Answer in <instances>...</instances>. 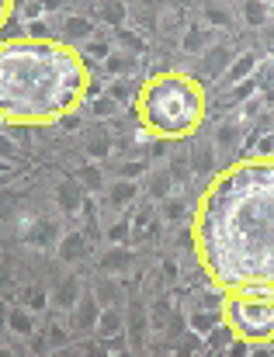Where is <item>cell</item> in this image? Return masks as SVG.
<instances>
[{"mask_svg": "<svg viewBox=\"0 0 274 357\" xmlns=\"http://www.w3.org/2000/svg\"><path fill=\"white\" fill-rule=\"evenodd\" d=\"M15 156H18V146L8 136H0V160H15Z\"/></svg>", "mask_w": 274, "mask_h": 357, "instance_id": "cell-38", "label": "cell"}, {"mask_svg": "<svg viewBox=\"0 0 274 357\" xmlns=\"http://www.w3.org/2000/svg\"><path fill=\"white\" fill-rule=\"evenodd\" d=\"M80 295H84L80 281H77V277H66V281H63V284H60V288L53 291V305H56V309H66V312H70V309H73V305L80 302Z\"/></svg>", "mask_w": 274, "mask_h": 357, "instance_id": "cell-22", "label": "cell"}, {"mask_svg": "<svg viewBox=\"0 0 274 357\" xmlns=\"http://www.w3.org/2000/svg\"><path fill=\"white\" fill-rule=\"evenodd\" d=\"M91 111H94V118H111L115 111H118V101L104 91V94H98V98H91Z\"/></svg>", "mask_w": 274, "mask_h": 357, "instance_id": "cell-33", "label": "cell"}, {"mask_svg": "<svg viewBox=\"0 0 274 357\" xmlns=\"http://www.w3.org/2000/svg\"><path fill=\"white\" fill-rule=\"evenodd\" d=\"M98 21L111 25L115 32L125 28L129 21V8H125V0H98Z\"/></svg>", "mask_w": 274, "mask_h": 357, "instance_id": "cell-19", "label": "cell"}, {"mask_svg": "<svg viewBox=\"0 0 274 357\" xmlns=\"http://www.w3.org/2000/svg\"><path fill=\"white\" fill-rule=\"evenodd\" d=\"M271 21H274V4H271Z\"/></svg>", "mask_w": 274, "mask_h": 357, "instance_id": "cell-42", "label": "cell"}, {"mask_svg": "<svg viewBox=\"0 0 274 357\" xmlns=\"http://www.w3.org/2000/svg\"><path fill=\"white\" fill-rule=\"evenodd\" d=\"M229 63H232V49H229V46H208V49L201 53V70H205V77H212V80H219Z\"/></svg>", "mask_w": 274, "mask_h": 357, "instance_id": "cell-15", "label": "cell"}, {"mask_svg": "<svg viewBox=\"0 0 274 357\" xmlns=\"http://www.w3.org/2000/svg\"><path fill=\"white\" fill-rule=\"evenodd\" d=\"M25 302H28V309L39 315V312H46L49 305H53V295L46 291V288H39V284H32L28 291H25Z\"/></svg>", "mask_w": 274, "mask_h": 357, "instance_id": "cell-32", "label": "cell"}, {"mask_svg": "<svg viewBox=\"0 0 274 357\" xmlns=\"http://www.w3.org/2000/svg\"><path fill=\"white\" fill-rule=\"evenodd\" d=\"M91 291H94V298H98L101 305H122V288H118L111 277H101Z\"/></svg>", "mask_w": 274, "mask_h": 357, "instance_id": "cell-27", "label": "cell"}, {"mask_svg": "<svg viewBox=\"0 0 274 357\" xmlns=\"http://www.w3.org/2000/svg\"><path fill=\"white\" fill-rule=\"evenodd\" d=\"M84 201H87V187L77 181V177H66L60 187H56V208L63 215H80L84 212Z\"/></svg>", "mask_w": 274, "mask_h": 357, "instance_id": "cell-8", "label": "cell"}, {"mask_svg": "<svg viewBox=\"0 0 274 357\" xmlns=\"http://www.w3.org/2000/svg\"><path fill=\"white\" fill-rule=\"evenodd\" d=\"M208 46H212V28H208V25H205V28H188V32L181 35V53H184V56H201Z\"/></svg>", "mask_w": 274, "mask_h": 357, "instance_id": "cell-20", "label": "cell"}, {"mask_svg": "<svg viewBox=\"0 0 274 357\" xmlns=\"http://www.w3.org/2000/svg\"><path fill=\"white\" fill-rule=\"evenodd\" d=\"M191 246L215 291L274 288V156L219 167L198 194Z\"/></svg>", "mask_w": 274, "mask_h": 357, "instance_id": "cell-1", "label": "cell"}, {"mask_svg": "<svg viewBox=\"0 0 274 357\" xmlns=\"http://www.w3.org/2000/svg\"><path fill=\"white\" fill-rule=\"evenodd\" d=\"M4 322H8V329H11L15 336H25V340L35 336V312H32L28 305H11L8 315H4Z\"/></svg>", "mask_w": 274, "mask_h": 357, "instance_id": "cell-17", "label": "cell"}, {"mask_svg": "<svg viewBox=\"0 0 274 357\" xmlns=\"http://www.w3.org/2000/svg\"><path fill=\"white\" fill-rule=\"evenodd\" d=\"M177 277H181V267H177V260H163V264H160V281H163V288L177 284Z\"/></svg>", "mask_w": 274, "mask_h": 357, "instance_id": "cell-35", "label": "cell"}, {"mask_svg": "<svg viewBox=\"0 0 274 357\" xmlns=\"http://www.w3.org/2000/svg\"><path fill=\"white\" fill-rule=\"evenodd\" d=\"M205 25H208V28H222V32H226V28H232L236 21H232V15H229V8H226V4H222V8H219V4H205Z\"/></svg>", "mask_w": 274, "mask_h": 357, "instance_id": "cell-28", "label": "cell"}, {"mask_svg": "<svg viewBox=\"0 0 274 357\" xmlns=\"http://www.w3.org/2000/svg\"><path fill=\"white\" fill-rule=\"evenodd\" d=\"M87 39H94V18H87V15H66L63 18V42L84 46Z\"/></svg>", "mask_w": 274, "mask_h": 357, "instance_id": "cell-13", "label": "cell"}, {"mask_svg": "<svg viewBox=\"0 0 274 357\" xmlns=\"http://www.w3.org/2000/svg\"><path fill=\"white\" fill-rule=\"evenodd\" d=\"M136 198H139V181H136V177H115V181L101 191V201H104V208H111V212L129 208Z\"/></svg>", "mask_w": 274, "mask_h": 357, "instance_id": "cell-5", "label": "cell"}, {"mask_svg": "<svg viewBox=\"0 0 274 357\" xmlns=\"http://www.w3.org/2000/svg\"><path fill=\"white\" fill-rule=\"evenodd\" d=\"M94 333L104 336V340H118V336H125V309H122V305H104Z\"/></svg>", "mask_w": 274, "mask_h": 357, "instance_id": "cell-14", "label": "cell"}, {"mask_svg": "<svg viewBox=\"0 0 274 357\" xmlns=\"http://www.w3.org/2000/svg\"><path fill=\"white\" fill-rule=\"evenodd\" d=\"M257 66H260V56H253V53H239V56H232V63H229V66H226V73L219 77V87H222V91H229V87H236V84L250 80V77L257 73Z\"/></svg>", "mask_w": 274, "mask_h": 357, "instance_id": "cell-7", "label": "cell"}, {"mask_svg": "<svg viewBox=\"0 0 274 357\" xmlns=\"http://www.w3.org/2000/svg\"><path fill=\"white\" fill-rule=\"evenodd\" d=\"M11 15H15V0H0V28H8Z\"/></svg>", "mask_w": 274, "mask_h": 357, "instance_id": "cell-40", "label": "cell"}, {"mask_svg": "<svg viewBox=\"0 0 274 357\" xmlns=\"http://www.w3.org/2000/svg\"><path fill=\"white\" fill-rule=\"evenodd\" d=\"M108 94H111V98L122 104V101H129V98H132V94H139V91H132V87H129V80H111Z\"/></svg>", "mask_w": 274, "mask_h": 357, "instance_id": "cell-36", "label": "cell"}, {"mask_svg": "<svg viewBox=\"0 0 274 357\" xmlns=\"http://www.w3.org/2000/svg\"><path fill=\"white\" fill-rule=\"evenodd\" d=\"M239 11L250 28H264L271 21V4H264V0H239Z\"/></svg>", "mask_w": 274, "mask_h": 357, "instance_id": "cell-21", "label": "cell"}, {"mask_svg": "<svg viewBox=\"0 0 274 357\" xmlns=\"http://www.w3.org/2000/svg\"><path fill=\"white\" fill-rule=\"evenodd\" d=\"M191 167V174H215L219 170V149H215V143H194V153H191V160H188Z\"/></svg>", "mask_w": 274, "mask_h": 357, "instance_id": "cell-16", "label": "cell"}, {"mask_svg": "<svg viewBox=\"0 0 274 357\" xmlns=\"http://www.w3.org/2000/svg\"><path fill=\"white\" fill-rule=\"evenodd\" d=\"M174 187H177V181H174L170 167H153V170H149V177H146V194H149L153 201H163L167 194H174Z\"/></svg>", "mask_w": 274, "mask_h": 357, "instance_id": "cell-18", "label": "cell"}, {"mask_svg": "<svg viewBox=\"0 0 274 357\" xmlns=\"http://www.w3.org/2000/svg\"><path fill=\"white\" fill-rule=\"evenodd\" d=\"M136 66V56L132 53H111L108 60H104V70L111 73V77H122V73H129Z\"/></svg>", "mask_w": 274, "mask_h": 357, "instance_id": "cell-29", "label": "cell"}, {"mask_svg": "<svg viewBox=\"0 0 274 357\" xmlns=\"http://www.w3.org/2000/svg\"><path fill=\"white\" fill-rule=\"evenodd\" d=\"M264 4H274V0H264Z\"/></svg>", "mask_w": 274, "mask_h": 357, "instance_id": "cell-43", "label": "cell"}, {"mask_svg": "<svg viewBox=\"0 0 274 357\" xmlns=\"http://www.w3.org/2000/svg\"><path fill=\"white\" fill-rule=\"evenodd\" d=\"M84 253H87V236H84L80 229H70V232L60 236V243H56V257H60L63 264H80Z\"/></svg>", "mask_w": 274, "mask_h": 357, "instance_id": "cell-11", "label": "cell"}, {"mask_svg": "<svg viewBox=\"0 0 274 357\" xmlns=\"http://www.w3.org/2000/svg\"><path fill=\"white\" fill-rule=\"evenodd\" d=\"M0 284H8V271L4 267H0Z\"/></svg>", "mask_w": 274, "mask_h": 357, "instance_id": "cell-41", "label": "cell"}, {"mask_svg": "<svg viewBox=\"0 0 274 357\" xmlns=\"http://www.w3.org/2000/svg\"><path fill=\"white\" fill-rule=\"evenodd\" d=\"M80 53H84V60H98V63H104V60L111 56V46H108L104 39L94 35V39H87V42L80 46Z\"/></svg>", "mask_w": 274, "mask_h": 357, "instance_id": "cell-30", "label": "cell"}, {"mask_svg": "<svg viewBox=\"0 0 274 357\" xmlns=\"http://www.w3.org/2000/svg\"><path fill=\"white\" fill-rule=\"evenodd\" d=\"M84 153H87L91 160H108V156H111V139H108V136H91V139L84 143Z\"/></svg>", "mask_w": 274, "mask_h": 357, "instance_id": "cell-31", "label": "cell"}, {"mask_svg": "<svg viewBox=\"0 0 274 357\" xmlns=\"http://www.w3.org/2000/svg\"><path fill=\"white\" fill-rule=\"evenodd\" d=\"M160 215H163V222H184V215H188V198L167 194V198L160 201Z\"/></svg>", "mask_w": 274, "mask_h": 357, "instance_id": "cell-26", "label": "cell"}, {"mask_svg": "<svg viewBox=\"0 0 274 357\" xmlns=\"http://www.w3.org/2000/svg\"><path fill=\"white\" fill-rule=\"evenodd\" d=\"M60 236H63V229L53 219H35L28 226V246H35V250H53L60 243Z\"/></svg>", "mask_w": 274, "mask_h": 357, "instance_id": "cell-10", "label": "cell"}, {"mask_svg": "<svg viewBox=\"0 0 274 357\" xmlns=\"http://www.w3.org/2000/svg\"><path fill=\"white\" fill-rule=\"evenodd\" d=\"M87 98L91 66L77 46L35 35L0 42V122L56 125Z\"/></svg>", "mask_w": 274, "mask_h": 357, "instance_id": "cell-2", "label": "cell"}, {"mask_svg": "<svg viewBox=\"0 0 274 357\" xmlns=\"http://www.w3.org/2000/svg\"><path fill=\"white\" fill-rule=\"evenodd\" d=\"M125 336H129L132 350H139L146 343V336H149V312H146V305L136 302L132 309H125Z\"/></svg>", "mask_w": 274, "mask_h": 357, "instance_id": "cell-9", "label": "cell"}, {"mask_svg": "<svg viewBox=\"0 0 274 357\" xmlns=\"http://www.w3.org/2000/svg\"><path fill=\"white\" fill-rule=\"evenodd\" d=\"M101 302L94 298V291H87V295H80V302L70 309V326L77 329V333H94L98 329V319H101Z\"/></svg>", "mask_w": 274, "mask_h": 357, "instance_id": "cell-6", "label": "cell"}, {"mask_svg": "<svg viewBox=\"0 0 274 357\" xmlns=\"http://www.w3.org/2000/svg\"><path fill=\"white\" fill-rule=\"evenodd\" d=\"M201 340H205V347H208V350H215V354L222 350V354H226V350L232 347V340H236V336H232V329H229V326L219 319V322H215V326H212V329L201 336Z\"/></svg>", "mask_w": 274, "mask_h": 357, "instance_id": "cell-23", "label": "cell"}, {"mask_svg": "<svg viewBox=\"0 0 274 357\" xmlns=\"http://www.w3.org/2000/svg\"><path fill=\"white\" fill-rule=\"evenodd\" d=\"M129 236H132V222L129 219H115L108 226V243H129Z\"/></svg>", "mask_w": 274, "mask_h": 357, "instance_id": "cell-34", "label": "cell"}, {"mask_svg": "<svg viewBox=\"0 0 274 357\" xmlns=\"http://www.w3.org/2000/svg\"><path fill=\"white\" fill-rule=\"evenodd\" d=\"M84 187H87V194H101L104 187H108V181H104V170H101V163L94 160V163H84V170H80V177H77Z\"/></svg>", "mask_w": 274, "mask_h": 357, "instance_id": "cell-24", "label": "cell"}, {"mask_svg": "<svg viewBox=\"0 0 274 357\" xmlns=\"http://www.w3.org/2000/svg\"><path fill=\"white\" fill-rule=\"evenodd\" d=\"M98 267H101L104 274L118 277V274H125V271L132 267V250H129L125 243H111V250H104V253L98 257Z\"/></svg>", "mask_w": 274, "mask_h": 357, "instance_id": "cell-12", "label": "cell"}, {"mask_svg": "<svg viewBox=\"0 0 274 357\" xmlns=\"http://www.w3.org/2000/svg\"><path fill=\"white\" fill-rule=\"evenodd\" d=\"M205 111H208V101H205L201 80L181 70L153 73L136 94L139 129H146L153 139L181 143V139L198 136Z\"/></svg>", "mask_w": 274, "mask_h": 357, "instance_id": "cell-3", "label": "cell"}, {"mask_svg": "<svg viewBox=\"0 0 274 357\" xmlns=\"http://www.w3.org/2000/svg\"><path fill=\"white\" fill-rule=\"evenodd\" d=\"M118 39H122L132 53H143V49H146V46H143V39H136V35H132V32H125V28H118Z\"/></svg>", "mask_w": 274, "mask_h": 357, "instance_id": "cell-37", "label": "cell"}, {"mask_svg": "<svg viewBox=\"0 0 274 357\" xmlns=\"http://www.w3.org/2000/svg\"><path fill=\"white\" fill-rule=\"evenodd\" d=\"M49 347H66V326H53L49 329Z\"/></svg>", "mask_w": 274, "mask_h": 357, "instance_id": "cell-39", "label": "cell"}, {"mask_svg": "<svg viewBox=\"0 0 274 357\" xmlns=\"http://www.w3.org/2000/svg\"><path fill=\"white\" fill-rule=\"evenodd\" d=\"M212 143H215V149H219V153H229V149L239 143V122H232V118H229V122H222V125L215 129V139H212Z\"/></svg>", "mask_w": 274, "mask_h": 357, "instance_id": "cell-25", "label": "cell"}, {"mask_svg": "<svg viewBox=\"0 0 274 357\" xmlns=\"http://www.w3.org/2000/svg\"><path fill=\"white\" fill-rule=\"evenodd\" d=\"M222 322L236 340L250 347L274 343V288L271 284H243L222 291Z\"/></svg>", "mask_w": 274, "mask_h": 357, "instance_id": "cell-4", "label": "cell"}]
</instances>
